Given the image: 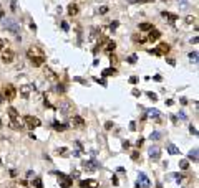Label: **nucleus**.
<instances>
[{"label": "nucleus", "mask_w": 199, "mask_h": 188, "mask_svg": "<svg viewBox=\"0 0 199 188\" xmlns=\"http://www.w3.org/2000/svg\"><path fill=\"white\" fill-rule=\"evenodd\" d=\"M131 158H133V160H138V158H140V152H138V150H136V152H133Z\"/></svg>", "instance_id": "nucleus-40"}, {"label": "nucleus", "mask_w": 199, "mask_h": 188, "mask_svg": "<svg viewBox=\"0 0 199 188\" xmlns=\"http://www.w3.org/2000/svg\"><path fill=\"white\" fill-rule=\"evenodd\" d=\"M140 30L141 31H151L153 30V25H151V23H140Z\"/></svg>", "instance_id": "nucleus-26"}, {"label": "nucleus", "mask_w": 199, "mask_h": 188, "mask_svg": "<svg viewBox=\"0 0 199 188\" xmlns=\"http://www.w3.org/2000/svg\"><path fill=\"white\" fill-rule=\"evenodd\" d=\"M5 45H7V42H5L3 38H0V51H2L3 48H5Z\"/></svg>", "instance_id": "nucleus-42"}, {"label": "nucleus", "mask_w": 199, "mask_h": 188, "mask_svg": "<svg viewBox=\"0 0 199 188\" xmlns=\"http://www.w3.org/2000/svg\"><path fill=\"white\" fill-rule=\"evenodd\" d=\"M135 124H136V122H131V125H129V129H131V130H135V129H136V125H135Z\"/></svg>", "instance_id": "nucleus-54"}, {"label": "nucleus", "mask_w": 199, "mask_h": 188, "mask_svg": "<svg viewBox=\"0 0 199 188\" xmlns=\"http://www.w3.org/2000/svg\"><path fill=\"white\" fill-rule=\"evenodd\" d=\"M148 97H149L151 101H158V96H156L154 92H148Z\"/></svg>", "instance_id": "nucleus-38"}, {"label": "nucleus", "mask_w": 199, "mask_h": 188, "mask_svg": "<svg viewBox=\"0 0 199 188\" xmlns=\"http://www.w3.org/2000/svg\"><path fill=\"white\" fill-rule=\"evenodd\" d=\"M189 60L193 61V63H197V51H193V53H189Z\"/></svg>", "instance_id": "nucleus-34"}, {"label": "nucleus", "mask_w": 199, "mask_h": 188, "mask_svg": "<svg viewBox=\"0 0 199 188\" xmlns=\"http://www.w3.org/2000/svg\"><path fill=\"white\" fill-rule=\"evenodd\" d=\"M43 78H45V79H48L50 83H56V81H58L56 73L53 71V69H50V68H43Z\"/></svg>", "instance_id": "nucleus-7"}, {"label": "nucleus", "mask_w": 199, "mask_h": 188, "mask_svg": "<svg viewBox=\"0 0 199 188\" xmlns=\"http://www.w3.org/2000/svg\"><path fill=\"white\" fill-rule=\"evenodd\" d=\"M23 122H25V125L30 130H33V129H36V127H40V125H42V122H40L38 117H33V116H25V117H23Z\"/></svg>", "instance_id": "nucleus-2"}, {"label": "nucleus", "mask_w": 199, "mask_h": 188, "mask_svg": "<svg viewBox=\"0 0 199 188\" xmlns=\"http://www.w3.org/2000/svg\"><path fill=\"white\" fill-rule=\"evenodd\" d=\"M13 60H15V53L12 51V50H5V51H2V63L10 64V63H13Z\"/></svg>", "instance_id": "nucleus-8"}, {"label": "nucleus", "mask_w": 199, "mask_h": 188, "mask_svg": "<svg viewBox=\"0 0 199 188\" xmlns=\"http://www.w3.org/2000/svg\"><path fill=\"white\" fill-rule=\"evenodd\" d=\"M67 150H68V149H65V147H62V149H58V150H56V154H58V155H62V157H67V155H68Z\"/></svg>", "instance_id": "nucleus-35"}, {"label": "nucleus", "mask_w": 199, "mask_h": 188, "mask_svg": "<svg viewBox=\"0 0 199 188\" xmlns=\"http://www.w3.org/2000/svg\"><path fill=\"white\" fill-rule=\"evenodd\" d=\"M115 48H116V43L115 42H111V40H106V42H105V46H103L105 53L111 55V51H115Z\"/></svg>", "instance_id": "nucleus-15"}, {"label": "nucleus", "mask_w": 199, "mask_h": 188, "mask_svg": "<svg viewBox=\"0 0 199 188\" xmlns=\"http://www.w3.org/2000/svg\"><path fill=\"white\" fill-rule=\"evenodd\" d=\"M52 127H53L55 130H65L68 127V125H65V124H60L58 121H53V124H52Z\"/></svg>", "instance_id": "nucleus-24"}, {"label": "nucleus", "mask_w": 199, "mask_h": 188, "mask_svg": "<svg viewBox=\"0 0 199 188\" xmlns=\"http://www.w3.org/2000/svg\"><path fill=\"white\" fill-rule=\"evenodd\" d=\"M7 188H27V186L25 185H20V183H17V182H12V183L7 185Z\"/></svg>", "instance_id": "nucleus-30"}, {"label": "nucleus", "mask_w": 199, "mask_h": 188, "mask_svg": "<svg viewBox=\"0 0 199 188\" xmlns=\"http://www.w3.org/2000/svg\"><path fill=\"white\" fill-rule=\"evenodd\" d=\"M62 28H63L65 31H67V30H68V28H70V27H68V23H67V22H63V23H62Z\"/></svg>", "instance_id": "nucleus-48"}, {"label": "nucleus", "mask_w": 199, "mask_h": 188, "mask_svg": "<svg viewBox=\"0 0 199 188\" xmlns=\"http://www.w3.org/2000/svg\"><path fill=\"white\" fill-rule=\"evenodd\" d=\"M171 121L174 122V124H176V122H178V117H176V116H171Z\"/></svg>", "instance_id": "nucleus-57"}, {"label": "nucleus", "mask_w": 199, "mask_h": 188, "mask_svg": "<svg viewBox=\"0 0 199 188\" xmlns=\"http://www.w3.org/2000/svg\"><path fill=\"white\" fill-rule=\"evenodd\" d=\"M76 13H78V5H76V3L68 5V15H70V17H75Z\"/></svg>", "instance_id": "nucleus-21"}, {"label": "nucleus", "mask_w": 199, "mask_h": 188, "mask_svg": "<svg viewBox=\"0 0 199 188\" xmlns=\"http://www.w3.org/2000/svg\"><path fill=\"white\" fill-rule=\"evenodd\" d=\"M3 101H5V97H3V96H2V94H0V104H2V103H3Z\"/></svg>", "instance_id": "nucleus-58"}, {"label": "nucleus", "mask_w": 199, "mask_h": 188, "mask_svg": "<svg viewBox=\"0 0 199 188\" xmlns=\"http://www.w3.org/2000/svg\"><path fill=\"white\" fill-rule=\"evenodd\" d=\"M47 61L45 56H38V58H33V60H30V63L33 64V66H43V63Z\"/></svg>", "instance_id": "nucleus-19"}, {"label": "nucleus", "mask_w": 199, "mask_h": 188, "mask_svg": "<svg viewBox=\"0 0 199 188\" xmlns=\"http://www.w3.org/2000/svg\"><path fill=\"white\" fill-rule=\"evenodd\" d=\"M75 81H78V83H82V84H86V81H85L83 78H75Z\"/></svg>", "instance_id": "nucleus-46"}, {"label": "nucleus", "mask_w": 199, "mask_h": 188, "mask_svg": "<svg viewBox=\"0 0 199 188\" xmlns=\"http://www.w3.org/2000/svg\"><path fill=\"white\" fill-rule=\"evenodd\" d=\"M189 130H191V134H194V136H197V130H196V127H193V125H191V127H189Z\"/></svg>", "instance_id": "nucleus-47"}, {"label": "nucleus", "mask_w": 199, "mask_h": 188, "mask_svg": "<svg viewBox=\"0 0 199 188\" xmlns=\"http://www.w3.org/2000/svg\"><path fill=\"white\" fill-rule=\"evenodd\" d=\"M3 97H5L7 101H13L15 97H17V89H15L13 84H7L5 88H3Z\"/></svg>", "instance_id": "nucleus-3"}, {"label": "nucleus", "mask_w": 199, "mask_h": 188, "mask_svg": "<svg viewBox=\"0 0 199 188\" xmlns=\"http://www.w3.org/2000/svg\"><path fill=\"white\" fill-rule=\"evenodd\" d=\"M7 114H9L10 121H20V114L17 112V109H15V107H9V109H7Z\"/></svg>", "instance_id": "nucleus-17"}, {"label": "nucleus", "mask_w": 199, "mask_h": 188, "mask_svg": "<svg viewBox=\"0 0 199 188\" xmlns=\"http://www.w3.org/2000/svg\"><path fill=\"white\" fill-rule=\"evenodd\" d=\"M116 73H118V71H116V68L113 66V68H106V69H103V73H101V74H103V76H111V74L115 76Z\"/></svg>", "instance_id": "nucleus-23"}, {"label": "nucleus", "mask_w": 199, "mask_h": 188, "mask_svg": "<svg viewBox=\"0 0 199 188\" xmlns=\"http://www.w3.org/2000/svg\"><path fill=\"white\" fill-rule=\"evenodd\" d=\"M158 56H164L166 55V53H168L169 51V45L168 43H159V45H158Z\"/></svg>", "instance_id": "nucleus-16"}, {"label": "nucleus", "mask_w": 199, "mask_h": 188, "mask_svg": "<svg viewBox=\"0 0 199 188\" xmlns=\"http://www.w3.org/2000/svg\"><path fill=\"white\" fill-rule=\"evenodd\" d=\"M179 119H186V114L184 112H179Z\"/></svg>", "instance_id": "nucleus-56"}, {"label": "nucleus", "mask_w": 199, "mask_h": 188, "mask_svg": "<svg viewBox=\"0 0 199 188\" xmlns=\"http://www.w3.org/2000/svg\"><path fill=\"white\" fill-rule=\"evenodd\" d=\"M189 158L191 160H194V162H197V149H193L189 152Z\"/></svg>", "instance_id": "nucleus-29"}, {"label": "nucleus", "mask_w": 199, "mask_h": 188, "mask_svg": "<svg viewBox=\"0 0 199 188\" xmlns=\"http://www.w3.org/2000/svg\"><path fill=\"white\" fill-rule=\"evenodd\" d=\"M149 185H151V182L148 180V177H146L144 173H140V178H138V182H136V188H141V186L148 188Z\"/></svg>", "instance_id": "nucleus-11"}, {"label": "nucleus", "mask_w": 199, "mask_h": 188, "mask_svg": "<svg viewBox=\"0 0 199 188\" xmlns=\"http://www.w3.org/2000/svg\"><path fill=\"white\" fill-rule=\"evenodd\" d=\"M129 83H131V84L138 83V78H136V76H131V78H129Z\"/></svg>", "instance_id": "nucleus-43"}, {"label": "nucleus", "mask_w": 199, "mask_h": 188, "mask_svg": "<svg viewBox=\"0 0 199 188\" xmlns=\"http://www.w3.org/2000/svg\"><path fill=\"white\" fill-rule=\"evenodd\" d=\"M141 145H143V139H140V140L136 142V147H141Z\"/></svg>", "instance_id": "nucleus-52"}, {"label": "nucleus", "mask_w": 199, "mask_h": 188, "mask_svg": "<svg viewBox=\"0 0 199 188\" xmlns=\"http://www.w3.org/2000/svg\"><path fill=\"white\" fill-rule=\"evenodd\" d=\"M140 94H141V92L138 91V89H133V96H140Z\"/></svg>", "instance_id": "nucleus-51"}, {"label": "nucleus", "mask_w": 199, "mask_h": 188, "mask_svg": "<svg viewBox=\"0 0 199 188\" xmlns=\"http://www.w3.org/2000/svg\"><path fill=\"white\" fill-rule=\"evenodd\" d=\"M38 56H45V53H43L42 48H38V46H30V48L27 50V58H28V60L38 58Z\"/></svg>", "instance_id": "nucleus-5"}, {"label": "nucleus", "mask_w": 199, "mask_h": 188, "mask_svg": "<svg viewBox=\"0 0 199 188\" xmlns=\"http://www.w3.org/2000/svg\"><path fill=\"white\" fill-rule=\"evenodd\" d=\"M111 182H113V185H118V178H116V177H113Z\"/></svg>", "instance_id": "nucleus-53"}, {"label": "nucleus", "mask_w": 199, "mask_h": 188, "mask_svg": "<svg viewBox=\"0 0 199 188\" xmlns=\"http://www.w3.org/2000/svg\"><path fill=\"white\" fill-rule=\"evenodd\" d=\"M179 168L188 170V168H189V162H188V160H181V162H179Z\"/></svg>", "instance_id": "nucleus-33"}, {"label": "nucleus", "mask_w": 199, "mask_h": 188, "mask_svg": "<svg viewBox=\"0 0 199 188\" xmlns=\"http://www.w3.org/2000/svg\"><path fill=\"white\" fill-rule=\"evenodd\" d=\"M193 22H196V17H186V23H193Z\"/></svg>", "instance_id": "nucleus-39"}, {"label": "nucleus", "mask_w": 199, "mask_h": 188, "mask_svg": "<svg viewBox=\"0 0 199 188\" xmlns=\"http://www.w3.org/2000/svg\"><path fill=\"white\" fill-rule=\"evenodd\" d=\"M148 154H149V157L154 158V160H158V158L161 157V150L158 149V147H151V149L148 150Z\"/></svg>", "instance_id": "nucleus-18"}, {"label": "nucleus", "mask_w": 199, "mask_h": 188, "mask_svg": "<svg viewBox=\"0 0 199 188\" xmlns=\"http://www.w3.org/2000/svg\"><path fill=\"white\" fill-rule=\"evenodd\" d=\"M53 173L58 175V183H60V186H62V188H70V186L73 185L71 177H68V175L62 173V172H53Z\"/></svg>", "instance_id": "nucleus-1"}, {"label": "nucleus", "mask_w": 199, "mask_h": 188, "mask_svg": "<svg viewBox=\"0 0 199 188\" xmlns=\"http://www.w3.org/2000/svg\"><path fill=\"white\" fill-rule=\"evenodd\" d=\"M149 139H151V140H158V139H161V132L154 130V132H151V136H149Z\"/></svg>", "instance_id": "nucleus-31"}, {"label": "nucleus", "mask_w": 199, "mask_h": 188, "mask_svg": "<svg viewBox=\"0 0 199 188\" xmlns=\"http://www.w3.org/2000/svg\"><path fill=\"white\" fill-rule=\"evenodd\" d=\"M118 27V22H113L111 25H109V28H111V30H115V28Z\"/></svg>", "instance_id": "nucleus-49"}, {"label": "nucleus", "mask_w": 199, "mask_h": 188, "mask_svg": "<svg viewBox=\"0 0 199 188\" xmlns=\"http://www.w3.org/2000/svg\"><path fill=\"white\" fill-rule=\"evenodd\" d=\"M0 127H2V119H0Z\"/></svg>", "instance_id": "nucleus-62"}, {"label": "nucleus", "mask_w": 199, "mask_h": 188, "mask_svg": "<svg viewBox=\"0 0 199 188\" xmlns=\"http://www.w3.org/2000/svg\"><path fill=\"white\" fill-rule=\"evenodd\" d=\"M33 186L35 188H43V183H42V178H40V177L33 178Z\"/></svg>", "instance_id": "nucleus-28"}, {"label": "nucleus", "mask_w": 199, "mask_h": 188, "mask_svg": "<svg viewBox=\"0 0 199 188\" xmlns=\"http://www.w3.org/2000/svg\"><path fill=\"white\" fill-rule=\"evenodd\" d=\"M161 17L168 18L169 22H174V20H178V15H174V13H169V12H161Z\"/></svg>", "instance_id": "nucleus-22"}, {"label": "nucleus", "mask_w": 199, "mask_h": 188, "mask_svg": "<svg viewBox=\"0 0 199 188\" xmlns=\"http://www.w3.org/2000/svg\"><path fill=\"white\" fill-rule=\"evenodd\" d=\"M100 12H101V13H106V12H108V9H106V7H101V9H100Z\"/></svg>", "instance_id": "nucleus-50"}, {"label": "nucleus", "mask_w": 199, "mask_h": 188, "mask_svg": "<svg viewBox=\"0 0 199 188\" xmlns=\"http://www.w3.org/2000/svg\"><path fill=\"white\" fill-rule=\"evenodd\" d=\"M168 152L171 155H178V154H179V149H178L174 144H168Z\"/></svg>", "instance_id": "nucleus-25"}, {"label": "nucleus", "mask_w": 199, "mask_h": 188, "mask_svg": "<svg viewBox=\"0 0 199 188\" xmlns=\"http://www.w3.org/2000/svg\"><path fill=\"white\" fill-rule=\"evenodd\" d=\"M136 60H138V56L136 55H131V56H129V58H128V63H136Z\"/></svg>", "instance_id": "nucleus-37"}, {"label": "nucleus", "mask_w": 199, "mask_h": 188, "mask_svg": "<svg viewBox=\"0 0 199 188\" xmlns=\"http://www.w3.org/2000/svg\"><path fill=\"white\" fill-rule=\"evenodd\" d=\"M138 2H151V0H138Z\"/></svg>", "instance_id": "nucleus-61"}, {"label": "nucleus", "mask_w": 199, "mask_h": 188, "mask_svg": "<svg viewBox=\"0 0 199 188\" xmlns=\"http://www.w3.org/2000/svg\"><path fill=\"white\" fill-rule=\"evenodd\" d=\"M95 81H96V83H100L101 86H106V81H105V79H98V78H96Z\"/></svg>", "instance_id": "nucleus-44"}, {"label": "nucleus", "mask_w": 199, "mask_h": 188, "mask_svg": "<svg viewBox=\"0 0 199 188\" xmlns=\"http://www.w3.org/2000/svg\"><path fill=\"white\" fill-rule=\"evenodd\" d=\"M82 167H83L86 172H95L96 168H98V163H96L95 160H91V162H86V160H85V162L82 163Z\"/></svg>", "instance_id": "nucleus-14"}, {"label": "nucleus", "mask_w": 199, "mask_h": 188, "mask_svg": "<svg viewBox=\"0 0 199 188\" xmlns=\"http://www.w3.org/2000/svg\"><path fill=\"white\" fill-rule=\"evenodd\" d=\"M109 61H111V64H113V63H116L118 60H116V56H115V55H109Z\"/></svg>", "instance_id": "nucleus-45"}, {"label": "nucleus", "mask_w": 199, "mask_h": 188, "mask_svg": "<svg viewBox=\"0 0 199 188\" xmlns=\"http://www.w3.org/2000/svg\"><path fill=\"white\" fill-rule=\"evenodd\" d=\"M161 38V31L159 30H156V28H153L151 31H149V35H148V42H151V43H154V42H158V40Z\"/></svg>", "instance_id": "nucleus-13"}, {"label": "nucleus", "mask_w": 199, "mask_h": 188, "mask_svg": "<svg viewBox=\"0 0 199 188\" xmlns=\"http://www.w3.org/2000/svg\"><path fill=\"white\" fill-rule=\"evenodd\" d=\"M32 175H33V172H27V178H32ZM35 177V175H33Z\"/></svg>", "instance_id": "nucleus-55"}, {"label": "nucleus", "mask_w": 199, "mask_h": 188, "mask_svg": "<svg viewBox=\"0 0 199 188\" xmlns=\"http://www.w3.org/2000/svg\"><path fill=\"white\" fill-rule=\"evenodd\" d=\"M80 188H98V182H96V180H91V178L82 180V182H80Z\"/></svg>", "instance_id": "nucleus-12"}, {"label": "nucleus", "mask_w": 199, "mask_h": 188, "mask_svg": "<svg viewBox=\"0 0 199 188\" xmlns=\"http://www.w3.org/2000/svg\"><path fill=\"white\" fill-rule=\"evenodd\" d=\"M148 116H149V117H158V116H159V111H158V109H149V111H148Z\"/></svg>", "instance_id": "nucleus-32"}, {"label": "nucleus", "mask_w": 199, "mask_h": 188, "mask_svg": "<svg viewBox=\"0 0 199 188\" xmlns=\"http://www.w3.org/2000/svg\"><path fill=\"white\" fill-rule=\"evenodd\" d=\"M156 188H163V185H161V183H158V185H156Z\"/></svg>", "instance_id": "nucleus-60"}, {"label": "nucleus", "mask_w": 199, "mask_h": 188, "mask_svg": "<svg viewBox=\"0 0 199 188\" xmlns=\"http://www.w3.org/2000/svg\"><path fill=\"white\" fill-rule=\"evenodd\" d=\"M3 15H5V13H3L2 10H0V18H3Z\"/></svg>", "instance_id": "nucleus-59"}, {"label": "nucleus", "mask_w": 199, "mask_h": 188, "mask_svg": "<svg viewBox=\"0 0 199 188\" xmlns=\"http://www.w3.org/2000/svg\"><path fill=\"white\" fill-rule=\"evenodd\" d=\"M55 91L60 92V94H63V92H65V86H63V84H56V86H55Z\"/></svg>", "instance_id": "nucleus-36"}, {"label": "nucleus", "mask_w": 199, "mask_h": 188, "mask_svg": "<svg viewBox=\"0 0 199 188\" xmlns=\"http://www.w3.org/2000/svg\"><path fill=\"white\" fill-rule=\"evenodd\" d=\"M105 129H106V130H109V129H113V122H111V121H108L106 124H105Z\"/></svg>", "instance_id": "nucleus-41"}, {"label": "nucleus", "mask_w": 199, "mask_h": 188, "mask_svg": "<svg viewBox=\"0 0 199 188\" xmlns=\"http://www.w3.org/2000/svg\"><path fill=\"white\" fill-rule=\"evenodd\" d=\"M9 127L13 129V130H22L23 129V124H20V121H10L9 122Z\"/></svg>", "instance_id": "nucleus-20"}, {"label": "nucleus", "mask_w": 199, "mask_h": 188, "mask_svg": "<svg viewBox=\"0 0 199 188\" xmlns=\"http://www.w3.org/2000/svg\"><path fill=\"white\" fill-rule=\"evenodd\" d=\"M58 109H60V112L63 114V116H70V114L75 111V107H73V104L70 103V101H62V103H60V106H58Z\"/></svg>", "instance_id": "nucleus-4"}, {"label": "nucleus", "mask_w": 199, "mask_h": 188, "mask_svg": "<svg viewBox=\"0 0 199 188\" xmlns=\"http://www.w3.org/2000/svg\"><path fill=\"white\" fill-rule=\"evenodd\" d=\"M70 125L73 129H83L85 127V119H83V117H80V116H75V117H71Z\"/></svg>", "instance_id": "nucleus-9"}, {"label": "nucleus", "mask_w": 199, "mask_h": 188, "mask_svg": "<svg viewBox=\"0 0 199 188\" xmlns=\"http://www.w3.org/2000/svg\"><path fill=\"white\" fill-rule=\"evenodd\" d=\"M133 40H135V42H140V43H144V42H148V40H146L144 36L141 35V31H140V35H138V33H135V35H133Z\"/></svg>", "instance_id": "nucleus-27"}, {"label": "nucleus", "mask_w": 199, "mask_h": 188, "mask_svg": "<svg viewBox=\"0 0 199 188\" xmlns=\"http://www.w3.org/2000/svg\"><path fill=\"white\" fill-rule=\"evenodd\" d=\"M5 28H9L12 33H15V35L20 33V25L15 22V20H7V22H5Z\"/></svg>", "instance_id": "nucleus-10"}, {"label": "nucleus", "mask_w": 199, "mask_h": 188, "mask_svg": "<svg viewBox=\"0 0 199 188\" xmlns=\"http://www.w3.org/2000/svg\"><path fill=\"white\" fill-rule=\"evenodd\" d=\"M33 91H35V86L33 84H23V86H20V96H22L23 99H28Z\"/></svg>", "instance_id": "nucleus-6"}]
</instances>
